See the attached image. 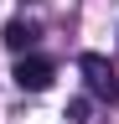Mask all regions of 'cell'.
Segmentation results:
<instances>
[{
    "label": "cell",
    "instance_id": "cell-1",
    "mask_svg": "<svg viewBox=\"0 0 119 124\" xmlns=\"http://www.w3.org/2000/svg\"><path fill=\"white\" fill-rule=\"evenodd\" d=\"M78 67H83V78H88V88H93L98 93V98H119V78H114V67H109V62H103L98 52H83L78 57Z\"/></svg>",
    "mask_w": 119,
    "mask_h": 124
},
{
    "label": "cell",
    "instance_id": "cell-3",
    "mask_svg": "<svg viewBox=\"0 0 119 124\" xmlns=\"http://www.w3.org/2000/svg\"><path fill=\"white\" fill-rule=\"evenodd\" d=\"M36 36H41V26H36V21H21V16H16V21H5V31H0V41H5L10 52L36 46Z\"/></svg>",
    "mask_w": 119,
    "mask_h": 124
},
{
    "label": "cell",
    "instance_id": "cell-2",
    "mask_svg": "<svg viewBox=\"0 0 119 124\" xmlns=\"http://www.w3.org/2000/svg\"><path fill=\"white\" fill-rule=\"evenodd\" d=\"M10 78H16V88H26V93H41V88H52L57 62H52V57H21Z\"/></svg>",
    "mask_w": 119,
    "mask_h": 124
},
{
    "label": "cell",
    "instance_id": "cell-4",
    "mask_svg": "<svg viewBox=\"0 0 119 124\" xmlns=\"http://www.w3.org/2000/svg\"><path fill=\"white\" fill-rule=\"evenodd\" d=\"M88 108H93L88 98H72V103H67V119H72V124H83V119H88Z\"/></svg>",
    "mask_w": 119,
    "mask_h": 124
}]
</instances>
